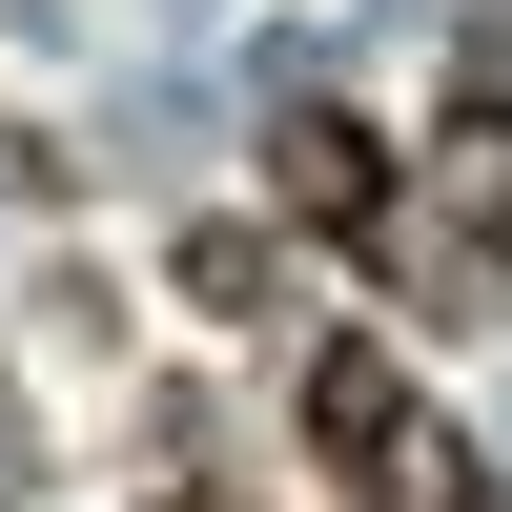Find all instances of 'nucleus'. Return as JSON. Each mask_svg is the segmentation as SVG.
Here are the masks:
<instances>
[{"label":"nucleus","mask_w":512,"mask_h":512,"mask_svg":"<svg viewBox=\"0 0 512 512\" xmlns=\"http://www.w3.org/2000/svg\"><path fill=\"white\" fill-rule=\"evenodd\" d=\"M287 431H308L328 512H492L472 431H451V410H431V390L390 369V328H328V349L287 369Z\"/></svg>","instance_id":"nucleus-1"},{"label":"nucleus","mask_w":512,"mask_h":512,"mask_svg":"<svg viewBox=\"0 0 512 512\" xmlns=\"http://www.w3.org/2000/svg\"><path fill=\"white\" fill-rule=\"evenodd\" d=\"M267 226L287 246H410V164L369 144L349 103H287L267 123Z\"/></svg>","instance_id":"nucleus-2"},{"label":"nucleus","mask_w":512,"mask_h":512,"mask_svg":"<svg viewBox=\"0 0 512 512\" xmlns=\"http://www.w3.org/2000/svg\"><path fill=\"white\" fill-rule=\"evenodd\" d=\"M164 287H185L205 328H267V308H287V226H267V205H226V226L164 246Z\"/></svg>","instance_id":"nucleus-3"},{"label":"nucleus","mask_w":512,"mask_h":512,"mask_svg":"<svg viewBox=\"0 0 512 512\" xmlns=\"http://www.w3.org/2000/svg\"><path fill=\"white\" fill-rule=\"evenodd\" d=\"M0 492H41V431H21V390H0Z\"/></svg>","instance_id":"nucleus-4"}]
</instances>
